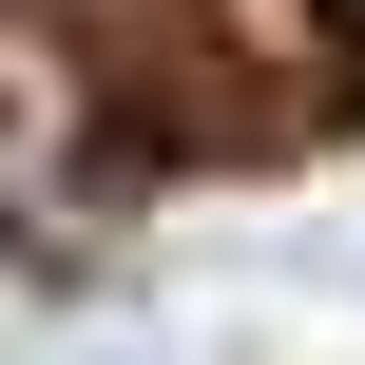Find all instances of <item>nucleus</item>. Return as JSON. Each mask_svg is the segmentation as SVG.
I'll return each instance as SVG.
<instances>
[{
  "label": "nucleus",
  "instance_id": "1",
  "mask_svg": "<svg viewBox=\"0 0 365 365\" xmlns=\"http://www.w3.org/2000/svg\"><path fill=\"white\" fill-rule=\"evenodd\" d=\"M77 154V58L58 19H0V173H58Z\"/></svg>",
  "mask_w": 365,
  "mask_h": 365
},
{
  "label": "nucleus",
  "instance_id": "2",
  "mask_svg": "<svg viewBox=\"0 0 365 365\" xmlns=\"http://www.w3.org/2000/svg\"><path fill=\"white\" fill-rule=\"evenodd\" d=\"M0 19H58V38H77V19H115V0H0Z\"/></svg>",
  "mask_w": 365,
  "mask_h": 365
},
{
  "label": "nucleus",
  "instance_id": "3",
  "mask_svg": "<svg viewBox=\"0 0 365 365\" xmlns=\"http://www.w3.org/2000/svg\"><path fill=\"white\" fill-rule=\"evenodd\" d=\"M327 19H346V38H365V0H327Z\"/></svg>",
  "mask_w": 365,
  "mask_h": 365
}]
</instances>
